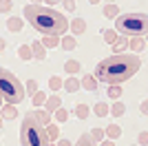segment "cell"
Returning <instances> with one entry per match:
<instances>
[{"label":"cell","mask_w":148,"mask_h":146,"mask_svg":"<svg viewBox=\"0 0 148 146\" xmlns=\"http://www.w3.org/2000/svg\"><path fill=\"white\" fill-rule=\"evenodd\" d=\"M44 2H47V7H53V5H58L60 0H44Z\"/></svg>","instance_id":"40"},{"label":"cell","mask_w":148,"mask_h":146,"mask_svg":"<svg viewBox=\"0 0 148 146\" xmlns=\"http://www.w3.org/2000/svg\"><path fill=\"white\" fill-rule=\"evenodd\" d=\"M60 106H62V104H60V95H49V97H47V104H44V109L49 111V113H56Z\"/></svg>","instance_id":"11"},{"label":"cell","mask_w":148,"mask_h":146,"mask_svg":"<svg viewBox=\"0 0 148 146\" xmlns=\"http://www.w3.org/2000/svg\"><path fill=\"white\" fill-rule=\"evenodd\" d=\"M146 42H148V36H146Z\"/></svg>","instance_id":"48"},{"label":"cell","mask_w":148,"mask_h":146,"mask_svg":"<svg viewBox=\"0 0 148 146\" xmlns=\"http://www.w3.org/2000/svg\"><path fill=\"white\" fill-rule=\"evenodd\" d=\"M2 104H5V100H2V95H0V109H2Z\"/></svg>","instance_id":"44"},{"label":"cell","mask_w":148,"mask_h":146,"mask_svg":"<svg viewBox=\"0 0 148 146\" xmlns=\"http://www.w3.org/2000/svg\"><path fill=\"white\" fill-rule=\"evenodd\" d=\"M18 55H20V60H33V51H31V44H22V47H18Z\"/></svg>","instance_id":"22"},{"label":"cell","mask_w":148,"mask_h":146,"mask_svg":"<svg viewBox=\"0 0 148 146\" xmlns=\"http://www.w3.org/2000/svg\"><path fill=\"white\" fill-rule=\"evenodd\" d=\"M25 93H27L25 84H22L9 69L0 67V95H2L5 104H13V106L20 104L25 100Z\"/></svg>","instance_id":"5"},{"label":"cell","mask_w":148,"mask_h":146,"mask_svg":"<svg viewBox=\"0 0 148 146\" xmlns=\"http://www.w3.org/2000/svg\"><path fill=\"white\" fill-rule=\"evenodd\" d=\"M128 40H130V38L119 36V38H117V42L113 44V51H115V53H126V49H128Z\"/></svg>","instance_id":"17"},{"label":"cell","mask_w":148,"mask_h":146,"mask_svg":"<svg viewBox=\"0 0 148 146\" xmlns=\"http://www.w3.org/2000/svg\"><path fill=\"white\" fill-rule=\"evenodd\" d=\"M106 95L111 97L113 102H117L119 97H122V86H119V84H111V86H108V91H106Z\"/></svg>","instance_id":"25"},{"label":"cell","mask_w":148,"mask_h":146,"mask_svg":"<svg viewBox=\"0 0 148 146\" xmlns=\"http://www.w3.org/2000/svg\"><path fill=\"white\" fill-rule=\"evenodd\" d=\"M133 146H139V144H133Z\"/></svg>","instance_id":"47"},{"label":"cell","mask_w":148,"mask_h":146,"mask_svg":"<svg viewBox=\"0 0 148 146\" xmlns=\"http://www.w3.org/2000/svg\"><path fill=\"white\" fill-rule=\"evenodd\" d=\"M20 144L22 146H49V137H47V126H42L38 117L33 115V111L27 113L22 124H20Z\"/></svg>","instance_id":"4"},{"label":"cell","mask_w":148,"mask_h":146,"mask_svg":"<svg viewBox=\"0 0 148 146\" xmlns=\"http://www.w3.org/2000/svg\"><path fill=\"white\" fill-rule=\"evenodd\" d=\"M31 51H33V60H47V49L42 42H31Z\"/></svg>","instance_id":"9"},{"label":"cell","mask_w":148,"mask_h":146,"mask_svg":"<svg viewBox=\"0 0 148 146\" xmlns=\"http://www.w3.org/2000/svg\"><path fill=\"white\" fill-rule=\"evenodd\" d=\"M31 102H33V109H40V106L47 104V95H44L42 91H38L36 95H31Z\"/></svg>","instance_id":"28"},{"label":"cell","mask_w":148,"mask_h":146,"mask_svg":"<svg viewBox=\"0 0 148 146\" xmlns=\"http://www.w3.org/2000/svg\"><path fill=\"white\" fill-rule=\"evenodd\" d=\"M62 5H64L66 11H73V9H75V0H62Z\"/></svg>","instance_id":"36"},{"label":"cell","mask_w":148,"mask_h":146,"mask_svg":"<svg viewBox=\"0 0 148 146\" xmlns=\"http://www.w3.org/2000/svg\"><path fill=\"white\" fill-rule=\"evenodd\" d=\"M124 111H126V106H124L119 100H117V102H113V106H111V115H113V117H122Z\"/></svg>","instance_id":"30"},{"label":"cell","mask_w":148,"mask_h":146,"mask_svg":"<svg viewBox=\"0 0 148 146\" xmlns=\"http://www.w3.org/2000/svg\"><path fill=\"white\" fill-rule=\"evenodd\" d=\"M40 2H42V0H31V5H40Z\"/></svg>","instance_id":"42"},{"label":"cell","mask_w":148,"mask_h":146,"mask_svg":"<svg viewBox=\"0 0 148 146\" xmlns=\"http://www.w3.org/2000/svg\"><path fill=\"white\" fill-rule=\"evenodd\" d=\"M11 9H13L11 0H0V13H9Z\"/></svg>","instance_id":"34"},{"label":"cell","mask_w":148,"mask_h":146,"mask_svg":"<svg viewBox=\"0 0 148 146\" xmlns=\"http://www.w3.org/2000/svg\"><path fill=\"white\" fill-rule=\"evenodd\" d=\"M88 2H91V5H97V2H99V0H88Z\"/></svg>","instance_id":"43"},{"label":"cell","mask_w":148,"mask_h":146,"mask_svg":"<svg viewBox=\"0 0 148 146\" xmlns=\"http://www.w3.org/2000/svg\"><path fill=\"white\" fill-rule=\"evenodd\" d=\"M99 146H115V142H113V140H104Z\"/></svg>","instance_id":"39"},{"label":"cell","mask_w":148,"mask_h":146,"mask_svg":"<svg viewBox=\"0 0 148 146\" xmlns=\"http://www.w3.org/2000/svg\"><path fill=\"white\" fill-rule=\"evenodd\" d=\"M22 27H25V20H22V18H16V16H13V18L7 20V29L13 31V33H18Z\"/></svg>","instance_id":"14"},{"label":"cell","mask_w":148,"mask_h":146,"mask_svg":"<svg viewBox=\"0 0 148 146\" xmlns=\"http://www.w3.org/2000/svg\"><path fill=\"white\" fill-rule=\"evenodd\" d=\"M104 131H106V140H113V142H115L119 135H122V128H119L117 124H108Z\"/></svg>","instance_id":"18"},{"label":"cell","mask_w":148,"mask_h":146,"mask_svg":"<svg viewBox=\"0 0 148 146\" xmlns=\"http://www.w3.org/2000/svg\"><path fill=\"white\" fill-rule=\"evenodd\" d=\"M75 146H99V144L91 137V133H84V135H80V140H77Z\"/></svg>","instance_id":"29"},{"label":"cell","mask_w":148,"mask_h":146,"mask_svg":"<svg viewBox=\"0 0 148 146\" xmlns=\"http://www.w3.org/2000/svg\"><path fill=\"white\" fill-rule=\"evenodd\" d=\"M33 115L38 117V122H40V124H42V126H49L51 124V120H53V113H49V111L44 109H33Z\"/></svg>","instance_id":"6"},{"label":"cell","mask_w":148,"mask_h":146,"mask_svg":"<svg viewBox=\"0 0 148 146\" xmlns=\"http://www.w3.org/2000/svg\"><path fill=\"white\" fill-rule=\"evenodd\" d=\"M60 47L64 49V51H73V49L77 47V40H75V36H64V38H62V42H60Z\"/></svg>","instance_id":"21"},{"label":"cell","mask_w":148,"mask_h":146,"mask_svg":"<svg viewBox=\"0 0 148 146\" xmlns=\"http://www.w3.org/2000/svg\"><path fill=\"white\" fill-rule=\"evenodd\" d=\"M111 2H115V0H106V5H111Z\"/></svg>","instance_id":"46"},{"label":"cell","mask_w":148,"mask_h":146,"mask_svg":"<svg viewBox=\"0 0 148 146\" xmlns=\"http://www.w3.org/2000/svg\"><path fill=\"white\" fill-rule=\"evenodd\" d=\"M40 42L44 44V49H53V47H60V36H42V40Z\"/></svg>","instance_id":"19"},{"label":"cell","mask_w":148,"mask_h":146,"mask_svg":"<svg viewBox=\"0 0 148 146\" xmlns=\"http://www.w3.org/2000/svg\"><path fill=\"white\" fill-rule=\"evenodd\" d=\"M144 47H146V40H144V38H130L128 40V49L133 53H139Z\"/></svg>","instance_id":"15"},{"label":"cell","mask_w":148,"mask_h":146,"mask_svg":"<svg viewBox=\"0 0 148 146\" xmlns=\"http://www.w3.org/2000/svg\"><path fill=\"white\" fill-rule=\"evenodd\" d=\"M142 67V60L137 53H113L97 64L95 69V78L106 82V84H119L128 82Z\"/></svg>","instance_id":"1"},{"label":"cell","mask_w":148,"mask_h":146,"mask_svg":"<svg viewBox=\"0 0 148 146\" xmlns=\"http://www.w3.org/2000/svg\"><path fill=\"white\" fill-rule=\"evenodd\" d=\"M56 146H73V144H71V142H69V140H60V142H58Z\"/></svg>","instance_id":"38"},{"label":"cell","mask_w":148,"mask_h":146,"mask_svg":"<svg viewBox=\"0 0 148 146\" xmlns=\"http://www.w3.org/2000/svg\"><path fill=\"white\" fill-rule=\"evenodd\" d=\"M97 82L99 80L93 75V73H86L84 78L80 80V84H82V89H86V91H97Z\"/></svg>","instance_id":"7"},{"label":"cell","mask_w":148,"mask_h":146,"mask_svg":"<svg viewBox=\"0 0 148 146\" xmlns=\"http://www.w3.org/2000/svg\"><path fill=\"white\" fill-rule=\"evenodd\" d=\"M53 120H56V124H64V122L69 120V111L64 109V106H60V109L53 113Z\"/></svg>","instance_id":"27"},{"label":"cell","mask_w":148,"mask_h":146,"mask_svg":"<svg viewBox=\"0 0 148 146\" xmlns=\"http://www.w3.org/2000/svg\"><path fill=\"white\" fill-rule=\"evenodd\" d=\"M102 38H104V42H106V44H111V47H113V44L117 42L119 33H117V31H115V29H106L104 33H102Z\"/></svg>","instance_id":"23"},{"label":"cell","mask_w":148,"mask_h":146,"mask_svg":"<svg viewBox=\"0 0 148 146\" xmlns=\"http://www.w3.org/2000/svg\"><path fill=\"white\" fill-rule=\"evenodd\" d=\"M47 137H49V142H58L60 140V124L51 122L49 126H47Z\"/></svg>","instance_id":"12"},{"label":"cell","mask_w":148,"mask_h":146,"mask_svg":"<svg viewBox=\"0 0 148 146\" xmlns=\"http://www.w3.org/2000/svg\"><path fill=\"white\" fill-rule=\"evenodd\" d=\"M75 115H77V120H86V117L91 115V106L84 104V102L75 104Z\"/></svg>","instance_id":"13"},{"label":"cell","mask_w":148,"mask_h":146,"mask_svg":"<svg viewBox=\"0 0 148 146\" xmlns=\"http://www.w3.org/2000/svg\"><path fill=\"white\" fill-rule=\"evenodd\" d=\"M69 29L73 31V36H82V33L86 31V20H84V18H73Z\"/></svg>","instance_id":"8"},{"label":"cell","mask_w":148,"mask_h":146,"mask_svg":"<svg viewBox=\"0 0 148 146\" xmlns=\"http://www.w3.org/2000/svg\"><path fill=\"white\" fill-rule=\"evenodd\" d=\"M139 146H148V131L139 133Z\"/></svg>","instance_id":"35"},{"label":"cell","mask_w":148,"mask_h":146,"mask_svg":"<svg viewBox=\"0 0 148 146\" xmlns=\"http://www.w3.org/2000/svg\"><path fill=\"white\" fill-rule=\"evenodd\" d=\"M139 111H142V115H148V100H144V102L139 104Z\"/></svg>","instance_id":"37"},{"label":"cell","mask_w":148,"mask_h":146,"mask_svg":"<svg viewBox=\"0 0 148 146\" xmlns=\"http://www.w3.org/2000/svg\"><path fill=\"white\" fill-rule=\"evenodd\" d=\"M2 122H5V120H2V115H0V128H2Z\"/></svg>","instance_id":"45"},{"label":"cell","mask_w":148,"mask_h":146,"mask_svg":"<svg viewBox=\"0 0 148 146\" xmlns=\"http://www.w3.org/2000/svg\"><path fill=\"white\" fill-rule=\"evenodd\" d=\"M80 69H82V64L77 60H66V64H64V71H66L69 75H75Z\"/></svg>","instance_id":"26"},{"label":"cell","mask_w":148,"mask_h":146,"mask_svg":"<svg viewBox=\"0 0 148 146\" xmlns=\"http://www.w3.org/2000/svg\"><path fill=\"white\" fill-rule=\"evenodd\" d=\"M62 89H64V91H69V93H75L77 89H82V84H80V80H77V78H66Z\"/></svg>","instance_id":"16"},{"label":"cell","mask_w":148,"mask_h":146,"mask_svg":"<svg viewBox=\"0 0 148 146\" xmlns=\"http://www.w3.org/2000/svg\"><path fill=\"white\" fill-rule=\"evenodd\" d=\"M93 113L99 115V117H106V115H111V106H108L106 102H97L95 106H93Z\"/></svg>","instance_id":"20"},{"label":"cell","mask_w":148,"mask_h":146,"mask_svg":"<svg viewBox=\"0 0 148 146\" xmlns=\"http://www.w3.org/2000/svg\"><path fill=\"white\" fill-rule=\"evenodd\" d=\"M115 31L119 36L126 38H146L148 36V13H119V18L115 20Z\"/></svg>","instance_id":"3"},{"label":"cell","mask_w":148,"mask_h":146,"mask_svg":"<svg viewBox=\"0 0 148 146\" xmlns=\"http://www.w3.org/2000/svg\"><path fill=\"white\" fill-rule=\"evenodd\" d=\"M91 137L97 142V144H102V142L106 140V131H104V128H93V131H91Z\"/></svg>","instance_id":"32"},{"label":"cell","mask_w":148,"mask_h":146,"mask_svg":"<svg viewBox=\"0 0 148 146\" xmlns=\"http://www.w3.org/2000/svg\"><path fill=\"white\" fill-rule=\"evenodd\" d=\"M104 16H106V18H115V20H117V18H119V7L115 5V2L106 5V7H104Z\"/></svg>","instance_id":"24"},{"label":"cell","mask_w":148,"mask_h":146,"mask_svg":"<svg viewBox=\"0 0 148 146\" xmlns=\"http://www.w3.org/2000/svg\"><path fill=\"white\" fill-rule=\"evenodd\" d=\"M25 20L42 36H64L71 27L64 13H60L53 7H42V5L25 7Z\"/></svg>","instance_id":"2"},{"label":"cell","mask_w":148,"mask_h":146,"mask_svg":"<svg viewBox=\"0 0 148 146\" xmlns=\"http://www.w3.org/2000/svg\"><path fill=\"white\" fill-rule=\"evenodd\" d=\"M0 115H2V120H16V117H18V111H16L13 104H2Z\"/></svg>","instance_id":"10"},{"label":"cell","mask_w":148,"mask_h":146,"mask_svg":"<svg viewBox=\"0 0 148 146\" xmlns=\"http://www.w3.org/2000/svg\"><path fill=\"white\" fill-rule=\"evenodd\" d=\"M5 47H7V42H5V40H2V38H0V53L5 51Z\"/></svg>","instance_id":"41"},{"label":"cell","mask_w":148,"mask_h":146,"mask_svg":"<svg viewBox=\"0 0 148 146\" xmlns=\"http://www.w3.org/2000/svg\"><path fill=\"white\" fill-rule=\"evenodd\" d=\"M25 89H27L29 95H36V93H38V82H36V80H29V82L25 84Z\"/></svg>","instance_id":"33"},{"label":"cell","mask_w":148,"mask_h":146,"mask_svg":"<svg viewBox=\"0 0 148 146\" xmlns=\"http://www.w3.org/2000/svg\"><path fill=\"white\" fill-rule=\"evenodd\" d=\"M62 86H64L62 78H58V75H51V78H49V89H51V91H60Z\"/></svg>","instance_id":"31"}]
</instances>
